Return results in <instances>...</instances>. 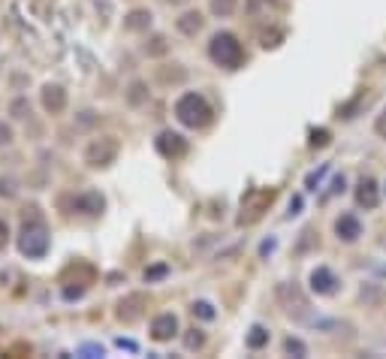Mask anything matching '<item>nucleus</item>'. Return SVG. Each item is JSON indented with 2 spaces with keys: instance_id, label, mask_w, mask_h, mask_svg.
Wrapping results in <instances>:
<instances>
[{
  "instance_id": "obj_1",
  "label": "nucleus",
  "mask_w": 386,
  "mask_h": 359,
  "mask_svg": "<svg viewBox=\"0 0 386 359\" xmlns=\"http://www.w3.org/2000/svg\"><path fill=\"white\" fill-rule=\"evenodd\" d=\"M211 106H209V100L197 94V91H187V94H181L178 97V103H175V118L181 121L185 127H193V130H199V127H206L209 121H211Z\"/></svg>"
},
{
  "instance_id": "obj_2",
  "label": "nucleus",
  "mask_w": 386,
  "mask_h": 359,
  "mask_svg": "<svg viewBox=\"0 0 386 359\" xmlns=\"http://www.w3.org/2000/svg\"><path fill=\"white\" fill-rule=\"evenodd\" d=\"M209 54H211V61H214V64L226 66V70H235V66H242V61H245V49H242V42H238L230 30L214 33L211 42H209Z\"/></svg>"
},
{
  "instance_id": "obj_3",
  "label": "nucleus",
  "mask_w": 386,
  "mask_h": 359,
  "mask_svg": "<svg viewBox=\"0 0 386 359\" xmlns=\"http://www.w3.org/2000/svg\"><path fill=\"white\" fill-rule=\"evenodd\" d=\"M18 248H21V254H28V257H42L45 254V248H49V235H45V227L40 220L25 223Z\"/></svg>"
},
{
  "instance_id": "obj_4",
  "label": "nucleus",
  "mask_w": 386,
  "mask_h": 359,
  "mask_svg": "<svg viewBox=\"0 0 386 359\" xmlns=\"http://www.w3.org/2000/svg\"><path fill=\"white\" fill-rule=\"evenodd\" d=\"M308 284H311V290L317 296H332L338 290V275L329 266H317V269H311Z\"/></svg>"
},
{
  "instance_id": "obj_5",
  "label": "nucleus",
  "mask_w": 386,
  "mask_h": 359,
  "mask_svg": "<svg viewBox=\"0 0 386 359\" xmlns=\"http://www.w3.org/2000/svg\"><path fill=\"white\" fill-rule=\"evenodd\" d=\"M356 206L365 208V211L380 206V187H378V182H374L371 175H362L359 178V184H356Z\"/></svg>"
},
{
  "instance_id": "obj_6",
  "label": "nucleus",
  "mask_w": 386,
  "mask_h": 359,
  "mask_svg": "<svg viewBox=\"0 0 386 359\" xmlns=\"http://www.w3.org/2000/svg\"><path fill=\"white\" fill-rule=\"evenodd\" d=\"M335 235H338V242H344V245L359 242V235H362V220H359L356 215H350V211H344V215L335 218Z\"/></svg>"
},
{
  "instance_id": "obj_7",
  "label": "nucleus",
  "mask_w": 386,
  "mask_h": 359,
  "mask_svg": "<svg viewBox=\"0 0 386 359\" xmlns=\"http://www.w3.org/2000/svg\"><path fill=\"white\" fill-rule=\"evenodd\" d=\"M157 151H160L163 157H181V154L187 151V142H185V136H178V133L166 130V133L157 136Z\"/></svg>"
},
{
  "instance_id": "obj_8",
  "label": "nucleus",
  "mask_w": 386,
  "mask_h": 359,
  "mask_svg": "<svg viewBox=\"0 0 386 359\" xmlns=\"http://www.w3.org/2000/svg\"><path fill=\"white\" fill-rule=\"evenodd\" d=\"M175 332H178L175 314H160V317L151 320V339H154V341H169Z\"/></svg>"
},
{
  "instance_id": "obj_9",
  "label": "nucleus",
  "mask_w": 386,
  "mask_h": 359,
  "mask_svg": "<svg viewBox=\"0 0 386 359\" xmlns=\"http://www.w3.org/2000/svg\"><path fill=\"white\" fill-rule=\"evenodd\" d=\"M175 28L185 33V37H197V33L202 30V16L199 13H185L175 21Z\"/></svg>"
},
{
  "instance_id": "obj_10",
  "label": "nucleus",
  "mask_w": 386,
  "mask_h": 359,
  "mask_svg": "<svg viewBox=\"0 0 386 359\" xmlns=\"http://www.w3.org/2000/svg\"><path fill=\"white\" fill-rule=\"evenodd\" d=\"M76 208L85 211V215H100V211H103V196L100 194H82L76 199Z\"/></svg>"
},
{
  "instance_id": "obj_11",
  "label": "nucleus",
  "mask_w": 386,
  "mask_h": 359,
  "mask_svg": "<svg viewBox=\"0 0 386 359\" xmlns=\"http://www.w3.org/2000/svg\"><path fill=\"white\" fill-rule=\"evenodd\" d=\"M42 100H45V109H52V112H58V109H64V91L61 88H45V94H42Z\"/></svg>"
},
{
  "instance_id": "obj_12",
  "label": "nucleus",
  "mask_w": 386,
  "mask_h": 359,
  "mask_svg": "<svg viewBox=\"0 0 386 359\" xmlns=\"http://www.w3.org/2000/svg\"><path fill=\"white\" fill-rule=\"evenodd\" d=\"M263 344H269V332L263 326H254L251 335H247V347H254V351H259Z\"/></svg>"
},
{
  "instance_id": "obj_13",
  "label": "nucleus",
  "mask_w": 386,
  "mask_h": 359,
  "mask_svg": "<svg viewBox=\"0 0 386 359\" xmlns=\"http://www.w3.org/2000/svg\"><path fill=\"white\" fill-rule=\"evenodd\" d=\"M211 13L214 16H233L235 13V0H211Z\"/></svg>"
},
{
  "instance_id": "obj_14",
  "label": "nucleus",
  "mask_w": 386,
  "mask_h": 359,
  "mask_svg": "<svg viewBox=\"0 0 386 359\" xmlns=\"http://www.w3.org/2000/svg\"><path fill=\"white\" fill-rule=\"evenodd\" d=\"M283 351H287V353H296V356H305V353H308L299 339H287V341H283Z\"/></svg>"
},
{
  "instance_id": "obj_15",
  "label": "nucleus",
  "mask_w": 386,
  "mask_h": 359,
  "mask_svg": "<svg viewBox=\"0 0 386 359\" xmlns=\"http://www.w3.org/2000/svg\"><path fill=\"white\" fill-rule=\"evenodd\" d=\"M193 314L202 317V320H211L214 317V308L209 305V302H197V305H193Z\"/></svg>"
},
{
  "instance_id": "obj_16",
  "label": "nucleus",
  "mask_w": 386,
  "mask_h": 359,
  "mask_svg": "<svg viewBox=\"0 0 386 359\" xmlns=\"http://www.w3.org/2000/svg\"><path fill=\"white\" fill-rule=\"evenodd\" d=\"M151 21V16L148 13H133L130 16V21H127V28H145Z\"/></svg>"
},
{
  "instance_id": "obj_17",
  "label": "nucleus",
  "mask_w": 386,
  "mask_h": 359,
  "mask_svg": "<svg viewBox=\"0 0 386 359\" xmlns=\"http://www.w3.org/2000/svg\"><path fill=\"white\" fill-rule=\"evenodd\" d=\"M374 133H378L380 139H386V106H383V112L378 115V121H374Z\"/></svg>"
},
{
  "instance_id": "obj_18",
  "label": "nucleus",
  "mask_w": 386,
  "mask_h": 359,
  "mask_svg": "<svg viewBox=\"0 0 386 359\" xmlns=\"http://www.w3.org/2000/svg\"><path fill=\"white\" fill-rule=\"evenodd\" d=\"M202 341H206V335H202V332H197V329H193V332L187 335V339H185V344L190 347V351H193V347H202Z\"/></svg>"
},
{
  "instance_id": "obj_19",
  "label": "nucleus",
  "mask_w": 386,
  "mask_h": 359,
  "mask_svg": "<svg viewBox=\"0 0 386 359\" xmlns=\"http://www.w3.org/2000/svg\"><path fill=\"white\" fill-rule=\"evenodd\" d=\"M326 142H329V133H326V130H320V133L314 130V136H311V148H317V145H326Z\"/></svg>"
},
{
  "instance_id": "obj_20",
  "label": "nucleus",
  "mask_w": 386,
  "mask_h": 359,
  "mask_svg": "<svg viewBox=\"0 0 386 359\" xmlns=\"http://www.w3.org/2000/svg\"><path fill=\"white\" fill-rule=\"evenodd\" d=\"M6 235H9V230H6V223L0 220V248H4V245H6Z\"/></svg>"
},
{
  "instance_id": "obj_21",
  "label": "nucleus",
  "mask_w": 386,
  "mask_h": 359,
  "mask_svg": "<svg viewBox=\"0 0 386 359\" xmlns=\"http://www.w3.org/2000/svg\"><path fill=\"white\" fill-rule=\"evenodd\" d=\"M0 142H9V127L0 124Z\"/></svg>"
},
{
  "instance_id": "obj_22",
  "label": "nucleus",
  "mask_w": 386,
  "mask_h": 359,
  "mask_svg": "<svg viewBox=\"0 0 386 359\" xmlns=\"http://www.w3.org/2000/svg\"><path fill=\"white\" fill-rule=\"evenodd\" d=\"M383 194H386V187H383Z\"/></svg>"
}]
</instances>
